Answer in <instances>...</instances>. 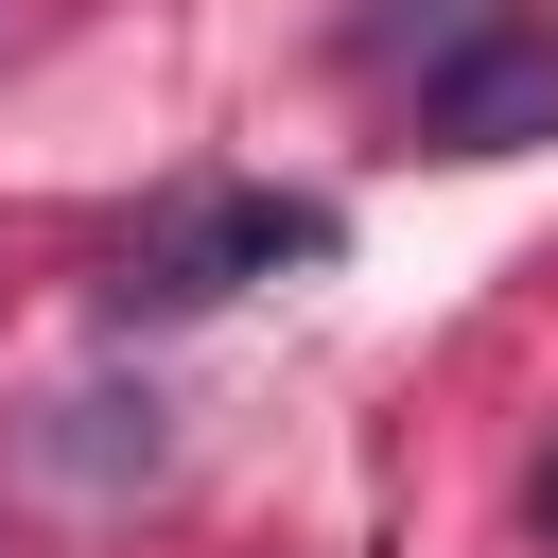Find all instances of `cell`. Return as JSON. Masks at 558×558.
Segmentation results:
<instances>
[{
	"label": "cell",
	"mask_w": 558,
	"mask_h": 558,
	"mask_svg": "<svg viewBox=\"0 0 558 558\" xmlns=\"http://www.w3.org/2000/svg\"><path fill=\"white\" fill-rule=\"evenodd\" d=\"M279 262H331V209L314 192H157L122 244H105V314H209V296H244V279H279Z\"/></svg>",
	"instance_id": "6da1fadb"
},
{
	"label": "cell",
	"mask_w": 558,
	"mask_h": 558,
	"mask_svg": "<svg viewBox=\"0 0 558 558\" xmlns=\"http://www.w3.org/2000/svg\"><path fill=\"white\" fill-rule=\"evenodd\" d=\"M523 523H541V541H558V453H541V471H523Z\"/></svg>",
	"instance_id": "3957f363"
},
{
	"label": "cell",
	"mask_w": 558,
	"mask_h": 558,
	"mask_svg": "<svg viewBox=\"0 0 558 558\" xmlns=\"http://www.w3.org/2000/svg\"><path fill=\"white\" fill-rule=\"evenodd\" d=\"M418 140H436V157H523V140H558V17L453 35V52L418 70Z\"/></svg>",
	"instance_id": "7a4b0ae2"
}]
</instances>
